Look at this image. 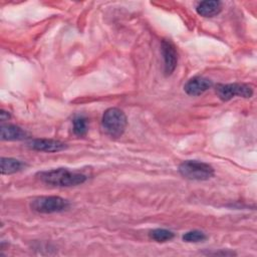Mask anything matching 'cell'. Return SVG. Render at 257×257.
I'll list each match as a JSON object with an SVG mask.
<instances>
[{
  "label": "cell",
  "mask_w": 257,
  "mask_h": 257,
  "mask_svg": "<svg viewBox=\"0 0 257 257\" xmlns=\"http://www.w3.org/2000/svg\"><path fill=\"white\" fill-rule=\"evenodd\" d=\"M36 176L41 182L57 187L77 186L84 183L87 179L84 174L77 171H70L65 168L42 171L37 173Z\"/></svg>",
  "instance_id": "obj_1"
},
{
  "label": "cell",
  "mask_w": 257,
  "mask_h": 257,
  "mask_svg": "<svg viewBox=\"0 0 257 257\" xmlns=\"http://www.w3.org/2000/svg\"><path fill=\"white\" fill-rule=\"evenodd\" d=\"M127 124L124 112L117 107L107 108L101 118V125L105 134L110 138L116 139L122 136Z\"/></svg>",
  "instance_id": "obj_2"
},
{
  "label": "cell",
  "mask_w": 257,
  "mask_h": 257,
  "mask_svg": "<svg viewBox=\"0 0 257 257\" xmlns=\"http://www.w3.org/2000/svg\"><path fill=\"white\" fill-rule=\"evenodd\" d=\"M179 172L184 178L194 181H206L214 176V169L211 165L195 160L181 163Z\"/></svg>",
  "instance_id": "obj_3"
},
{
  "label": "cell",
  "mask_w": 257,
  "mask_h": 257,
  "mask_svg": "<svg viewBox=\"0 0 257 257\" xmlns=\"http://www.w3.org/2000/svg\"><path fill=\"white\" fill-rule=\"evenodd\" d=\"M30 207L37 213L51 214L66 210L69 207V203L58 196H40L31 201Z\"/></svg>",
  "instance_id": "obj_4"
},
{
  "label": "cell",
  "mask_w": 257,
  "mask_h": 257,
  "mask_svg": "<svg viewBox=\"0 0 257 257\" xmlns=\"http://www.w3.org/2000/svg\"><path fill=\"white\" fill-rule=\"evenodd\" d=\"M216 93L223 101H228L235 96H242L246 98L251 97L253 89L245 83H227L218 84L216 87Z\"/></svg>",
  "instance_id": "obj_5"
},
{
  "label": "cell",
  "mask_w": 257,
  "mask_h": 257,
  "mask_svg": "<svg viewBox=\"0 0 257 257\" xmlns=\"http://www.w3.org/2000/svg\"><path fill=\"white\" fill-rule=\"evenodd\" d=\"M162 53L165 63V73L170 75L173 73L178 63V54L175 45L170 40H163Z\"/></svg>",
  "instance_id": "obj_6"
},
{
  "label": "cell",
  "mask_w": 257,
  "mask_h": 257,
  "mask_svg": "<svg viewBox=\"0 0 257 257\" xmlns=\"http://www.w3.org/2000/svg\"><path fill=\"white\" fill-rule=\"evenodd\" d=\"M28 147L35 151L54 153L66 149V145L60 141L50 139H36L28 143Z\"/></svg>",
  "instance_id": "obj_7"
},
{
  "label": "cell",
  "mask_w": 257,
  "mask_h": 257,
  "mask_svg": "<svg viewBox=\"0 0 257 257\" xmlns=\"http://www.w3.org/2000/svg\"><path fill=\"white\" fill-rule=\"evenodd\" d=\"M213 85L212 80L203 76H194L184 85V90L189 95H200Z\"/></svg>",
  "instance_id": "obj_8"
},
{
  "label": "cell",
  "mask_w": 257,
  "mask_h": 257,
  "mask_svg": "<svg viewBox=\"0 0 257 257\" xmlns=\"http://www.w3.org/2000/svg\"><path fill=\"white\" fill-rule=\"evenodd\" d=\"M196 10L203 17H213L221 12L222 3L217 0L202 1L197 5Z\"/></svg>",
  "instance_id": "obj_9"
},
{
  "label": "cell",
  "mask_w": 257,
  "mask_h": 257,
  "mask_svg": "<svg viewBox=\"0 0 257 257\" xmlns=\"http://www.w3.org/2000/svg\"><path fill=\"white\" fill-rule=\"evenodd\" d=\"M1 139L4 141H20L26 138V132L14 124H4L1 126Z\"/></svg>",
  "instance_id": "obj_10"
},
{
  "label": "cell",
  "mask_w": 257,
  "mask_h": 257,
  "mask_svg": "<svg viewBox=\"0 0 257 257\" xmlns=\"http://www.w3.org/2000/svg\"><path fill=\"white\" fill-rule=\"evenodd\" d=\"M25 164L19 160L12 158H1V173L10 175L19 172L25 168Z\"/></svg>",
  "instance_id": "obj_11"
},
{
  "label": "cell",
  "mask_w": 257,
  "mask_h": 257,
  "mask_svg": "<svg viewBox=\"0 0 257 257\" xmlns=\"http://www.w3.org/2000/svg\"><path fill=\"white\" fill-rule=\"evenodd\" d=\"M150 238L155 240L156 242H167L174 238V233L167 229H154L149 234Z\"/></svg>",
  "instance_id": "obj_12"
},
{
  "label": "cell",
  "mask_w": 257,
  "mask_h": 257,
  "mask_svg": "<svg viewBox=\"0 0 257 257\" xmlns=\"http://www.w3.org/2000/svg\"><path fill=\"white\" fill-rule=\"evenodd\" d=\"M73 133L78 136H84L87 132V119L82 115H77L72 120Z\"/></svg>",
  "instance_id": "obj_13"
},
{
  "label": "cell",
  "mask_w": 257,
  "mask_h": 257,
  "mask_svg": "<svg viewBox=\"0 0 257 257\" xmlns=\"http://www.w3.org/2000/svg\"><path fill=\"white\" fill-rule=\"evenodd\" d=\"M206 238H207V236L205 235V233H203L202 231H199V230L189 231L183 235V240L186 242H190V243L202 242V241L206 240Z\"/></svg>",
  "instance_id": "obj_14"
},
{
  "label": "cell",
  "mask_w": 257,
  "mask_h": 257,
  "mask_svg": "<svg viewBox=\"0 0 257 257\" xmlns=\"http://www.w3.org/2000/svg\"><path fill=\"white\" fill-rule=\"evenodd\" d=\"M0 115H1V120H4V119H5V117H6V118H8V117L10 116V115H9V113H8V112L6 113V111H4V110H1Z\"/></svg>",
  "instance_id": "obj_15"
}]
</instances>
